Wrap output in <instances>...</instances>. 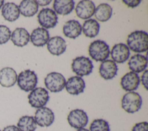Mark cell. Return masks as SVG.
Returning a JSON list of instances; mask_svg holds the SVG:
<instances>
[{
    "instance_id": "6da1fadb",
    "label": "cell",
    "mask_w": 148,
    "mask_h": 131,
    "mask_svg": "<svg viewBox=\"0 0 148 131\" xmlns=\"http://www.w3.org/2000/svg\"><path fill=\"white\" fill-rule=\"evenodd\" d=\"M127 46L135 53H143L148 48V34L143 31L131 32L127 38Z\"/></svg>"
},
{
    "instance_id": "7a4b0ae2",
    "label": "cell",
    "mask_w": 148,
    "mask_h": 131,
    "mask_svg": "<svg viewBox=\"0 0 148 131\" xmlns=\"http://www.w3.org/2000/svg\"><path fill=\"white\" fill-rule=\"evenodd\" d=\"M142 104L140 95L136 92H128L122 98L121 107L128 113L133 114L138 111Z\"/></svg>"
},
{
    "instance_id": "3957f363",
    "label": "cell",
    "mask_w": 148,
    "mask_h": 131,
    "mask_svg": "<svg viewBox=\"0 0 148 131\" xmlns=\"http://www.w3.org/2000/svg\"><path fill=\"white\" fill-rule=\"evenodd\" d=\"M88 53L90 56L95 61L102 62L106 60L109 56V46L105 42L97 40L90 44Z\"/></svg>"
},
{
    "instance_id": "277c9868",
    "label": "cell",
    "mask_w": 148,
    "mask_h": 131,
    "mask_svg": "<svg viewBox=\"0 0 148 131\" xmlns=\"http://www.w3.org/2000/svg\"><path fill=\"white\" fill-rule=\"evenodd\" d=\"M17 85L25 92L32 91L38 83V77L34 71L29 69L21 72L17 76Z\"/></svg>"
},
{
    "instance_id": "5b68a950",
    "label": "cell",
    "mask_w": 148,
    "mask_h": 131,
    "mask_svg": "<svg viewBox=\"0 0 148 131\" xmlns=\"http://www.w3.org/2000/svg\"><path fill=\"white\" fill-rule=\"evenodd\" d=\"M28 102L31 107L39 108L47 104L49 100L48 91L44 88L37 87L34 88L28 96Z\"/></svg>"
},
{
    "instance_id": "8992f818",
    "label": "cell",
    "mask_w": 148,
    "mask_h": 131,
    "mask_svg": "<svg viewBox=\"0 0 148 131\" xmlns=\"http://www.w3.org/2000/svg\"><path fill=\"white\" fill-rule=\"evenodd\" d=\"M71 67L74 73L77 76L82 77L89 75L92 72L94 66L90 58L81 56L73 59Z\"/></svg>"
},
{
    "instance_id": "52a82bcc",
    "label": "cell",
    "mask_w": 148,
    "mask_h": 131,
    "mask_svg": "<svg viewBox=\"0 0 148 131\" xmlns=\"http://www.w3.org/2000/svg\"><path fill=\"white\" fill-rule=\"evenodd\" d=\"M66 80L64 76L58 72H51L45 78L46 88L51 92H58L65 87Z\"/></svg>"
},
{
    "instance_id": "ba28073f",
    "label": "cell",
    "mask_w": 148,
    "mask_h": 131,
    "mask_svg": "<svg viewBox=\"0 0 148 131\" xmlns=\"http://www.w3.org/2000/svg\"><path fill=\"white\" fill-rule=\"evenodd\" d=\"M69 125L77 129L84 128L88 122L87 113L82 109H74L71 111L67 117Z\"/></svg>"
},
{
    "instance_id": "9c48e42d",
    "label": "cell",
    "mask_w": 148,
    "mask_h": 131,
    "mask_svg": "<svg viewBox=\"0 0 148 131\" xmlns=\"http://www.w3.org/2000/svg\"><path fill=\"white\" fill-rule=\"evenodd\" d=\"M40 25L45 29L54 28L58 23V17L56 12L50 8H43L38 15Z\"/></svg>"
},
{
    "instance_id": "30bf717a",
    "label": "cell",
    "mask_w": 148,
    "mask_h": 131,
    "mask_svg": "<svg viewBox=\"0 0 148 131\" xmlns=\"http://www.w3.org/2000/svg\"><path fill=\"white\" fill-rule=\"evenodd\" d=\"M35 121L40 127H49L54 121V114L53 111L46 107L38 108L35 113Z\"/></svg>"
},
{
    "instance_id": "8fae6325",
    "label": "cell",
    "mask_w": 148,
    "mask_h": 131,
    "mask_svg": "<svg viewBox=\"0 0 148 131\" xmlns=\"http://www.w3.org/2000/svg\"><path fill=\"white\" fill-rule=\"evenodd\" d=\"M130 55L128 47L122 43L115 44L111 50V57L114 62L123 63L129 58Z\"/></svg>"
},
{
    "instance_id": "7c38bea8",
    "label": "cell",
    "mask_w": 148,
    "mask_h": 131,
    "mask_svg": "<svg viewBox=\"0 0 148 131\" xmlns=\"http://www.w3.org/2000/svg\"><path fill=\"white\" fill-rule=\"evenodd\" d=\"M95 10V4L90 0L80 1L75 8L77 16L82 19H87L92 17L94 14Z\"/></svg>"
},
{
    "instance_id": "4fadbf2b",
    "label": "cell",
    "mask_w": 148,
    "mask_h": 131,
    "mask_svg": "<svg viewBox=\"0 0 148 131\" xmlns=\"http://www.w3.org/2000/svg\"><path fill=\"white\" fill-rule=\"evenodd\" d=\"M66 91L71 95H78L84 92L86 84L84 80L79 76H72L69 78L65 83Z\"/></svg>"
},
{
    "instance_id": "5bb4252c",
    "label": "cell",
    "mask_w": 148,
    "mask_h": 131,
    "mask_svg": "<svg viewBox=\"0 0 148 131\" xmlns=\"http://www.w3.org/2000/svg\"><path fill=\"white\" fill-rule=\"evenodd\" d=\"M140 84V78L138 74L130 72L124 74L121 78L120 84L122 88L125 91L131 92L136 90Z\"/></svg>"
},
{
    "instance_id": "9a60e30c",
    "label": "cell",
    "mask_w": 148,
    "mask_h": 131,
    "mask_svg": "<svg viewBox=\"0 0 148 131\" xmlns=\"http://www.w3.org/2000/svg\"><path fill=\"white\" fill-rule=\"evenodd\" d=\"M47 48L51 54L58 56L65 51L66 44L62 37L56 36L49 39L47 43Z\"/></svg>"
},
{
    "instance_id": "2e32d148",
    "label": "cell",
    "mask_w": 148,
    "mask_h": 131,
    "mask_svg": "<svg viewBox=\"0 0 148 131\" xmlns=\"http://www.w3.org/2000/svg\"><path fill=\"white\" fill-rule=\"evenodd\" d=\"M118 70L117 66L113 60L106 59L102 61L99 68L100 76L105 80H110L117 75Z\"/></svg>"
},
{
    "instance_id": "e0dca14e",
    "label": "cell",
    "mask_w": 148,
    "mask_h": 131,
    "mask_svg": "<svg viewBox=\"0 0 148 131\" xmlns=\"http://www.w3.org/2000/svg\"><path fill=\"white\" fill-rule=\"evenodd\" d=\"M17 75L12 68L5 67L0 70V84L3 87H13L16 83Z\"/></svg>"
},
{
    "instance_id": "ac0fdd59",
    "label": "cell",
    "mask_w": 148,
    "mask_h": 131,
    "mask_svg": "<svg viewBox=\"0 0 148 131\" xmlns=\"http://www.w3.org/2000/svg\"><path fill=\"white\" fill-rule=\"evenodd\" d=\"M49 31L46 29L40 27L34 29L30 35L31 42L37 47L45 46L49 40Z\"/></svg>"
},
{
    "instance_id": "d6986e66",
    "label": "cell",
    "mask_w": 148,
    "mask_h": 131,
    "mask_svg": "<svg viewBox=\"0 0 148 131\" xmlns=\"http://www.w3.org/2000/svg\"><path fill=\"white\" fill-rule=\"evenodd\" d=\"M128 65L129 69L135 73H140L143 72L147 66V58L139 54L132 56L128 62Z\"/></svg>"
},
{
    "instance_id": "ffe728a7",
    "label": "cell",
    "mask_w": 148,
    "mask_h": 131,
    "mask_svg": "<svg viewBox=\"0 0 148 131\" xmlns=\"http://www.w3.org/2000/svg\"><path fill=\"white\" fill-rule=\"evenodd\" d=\"M10 38L12 42L15 46L23 47L29 42L30 35L25 28H17L13 31Z\"/></svg>"
},
{
    "instance_id": "44dd1931",
    "label": "cell",
    "mask_w": 148,
    "mask_h": 131,
    "mask_svg": "<svg viewBox=\"0 0 148 131\" xmlns=\"http://www.w3.org/2000/svg\"><path fill=\"white\" fill-rule=\"evenodd\" d=\"M64 35L71 39H76L82 33V26L78 21L71 20L65 23L63 26Z\"/></svg>"
},
{
    "instance_id": "7402d4cb",
    "label": "cell",
    "mask_w": 148,
    "mask_h": 131,
    "mask_svg": "<svg viewBox=\"0 0 148 131\" xmlns=\"http://www.w3.org/2000/svg\"><path fill=\"white\" fill-rule=\"evenodd\" d=\"M2 15L3 18L10 22L16 21L20 16L18 6L13 2H7L2 8Z\"/></svg>"
},
{
    "instance_id": "603a6c76",
    "label": "cell",
    "mask_w": 148,
    "mask_h": 131,
    "mask_svg": "<svg viewBox=\"0 0 148 131\" xmlns=\"http://www.w3.org/2000/svg\"><path fill=\"white\" fill-rule=\"evenodd\" d=\"M75 2L72 0H56L53 3L54 12L58 14L68 15L74 9Z\"/></svg>"
},
{
    "instance_id": "cb8c5ba5",
    "label": "cell",
    "mask_w": 148,
    "mask_h": 131,
    "mask_svg": "<svg viewBox=\"0 0 148 131\" xmlns=\"http://www.w3.org/2000/svg\"><path fill=\"white\" fill-rule=\"evenodd\" d=\"M18 9L24 17H32L38 11V5L34 0H24L20 2Z\"/></svg>"
},
{
    "instance_id": "d4e9b609",
    "label": "cell",
    "mask_w": 148,
    "mask_h": 131,
    "mask_svg": "<svg viewBox=\"0 0 148 131\" xmlns=\"http://www.w3.org/2000/svg\"><path fill=\"white\" fill-rule=\"evenodd\" d=\"M99 28L100 25L97 20L88 19L84 22L82 29H83V33L86 36L92 38L98 35Z\"/></svg>"
},
{
    "instance_id": "484cf974",
    "label": "cell",
    "mask_w": 148,
    "mask_h": 131,
    "mask_svg": "<svg viewBox=\"0 0 148 131\" xmlns=\"http://www.w3.org/2000/svg\"><path fill=\"white\" fill-rule=\"evenodd\" d=\"M112 14V8L108 3H103L99 5L95 9L94 15L97 20L101 22L108 21Z\"/></svg>"
},
{
    "instance_id": "4316f807",
    "label": "cell",
    "mask_w": 148,
    "mask_h": 131,
    "mask_svg": "<svg viewBox=\"0 0 148 131\" xmlns=\"http://www.w3.org/2000/svg\"><path fill=\"white\" fill-rule=\"evenodd\" d=\"M17 127L20 131H35L37 124L34 117L24 115L19 119Z\"/></svg>"
},
{
    "instance_id": "83f0119b",
    "label": "cell",
    "mask_w": 148,
    "mask_h": 131,
    "mask_svg": "<svg viewBox=\"0 0 148 131\" xmlns=\"http://www.w3.org/2000/svg\"><path fill=\"white\" fill-rule=\"evenodd\" d=\"M89 131H110V126L106 120L95 119L91 123Z\"/></svg>"
},
{
    "instance_id": "f1b7e54d",
    "label": "cell",
    "mask_w": 148,
    "mask_h": 131,
    "mask_svg": "<svg viewBox=\"0 0 148 131\" xmlns=\"http://www.w3.org/2000/svg\"><path fill=\"white\" fill-rule=\"evenodd\" d=\"M11 31L6 25H0V44H5L10 39Z\"/></svg>"
},
{
    "instance_id": "f546056e",
    "label": "cell",
    "mask_w": 148,
    "mask_h": 131,
    "mask_svg": "<svg viewBox=\"0 0 148 131\" xmlns=\"http://www.w3.org/2000/svg\"><path fill=\"white\" fill-rule=\"evenodd\" d=\"M131 131H148V123L146 121L136 123Z\"/></svg>"
},
{
    "instance_id": "4dcf8cb0",
    "label": "cell",
    "mask_w": 148,
    "mask_h": 131,
    "mask_svg": "<svg viewBox=\"0 0 148 131\" xmlns=\"http://www.w3.org/2000/svg\"><path fill=\"white\" fill-rule=\"evenodd\" d=\"M123 2L128 7L134 8L138 6L141 2L140 0H123Z\"/></svg>"
},
{
    "instance_id": "1f68e13d",
    "label": "cell",
    "mask_w": 148,
    "mask_h": 131,
    "mask_svg": "<svg viewBox=\"0 0 148 131\" xmlns=\"http://www.w3.org/2000/svg\"><path fill=\"white\" fill-rule=\"evenodd\" d=\"M147 74H148V70H146L143 72L141 77L142 84L146 90H147Z\"/></svg>"
},
{
    "instance_id": "d6a6232c",
    "label": "cell",
    "mask_w": 148,
    "mask_h": 131,
    "mask_svg": "<svg viewBox=\"0 0 148 131\" xmlns=\"http://www.w3.org/2000/svg\"><path fill=\"white\" fill-rule=\"evenodd\" d=\"M2 131H20V130L15 125H9L4 128Z\"/></svg>"
},
{
    "instance_id": "836d02e7",
    "label": "cell",
    "mask_w": 148,
    "mask_h": 131,
    "mask_svg": "<svg viewBox=\"0 0 148 131\" xmlns=\"http://www.w3.org/2000/svg\"><path fill=\"white\" fill-rule=\"evenodd\" d=\"M38 5H40L41 6H46V5H49L51 2V1H36Z\"/></svg>"
},
{
    "instance_id": "e575fe53",
    "label": "cell",
    "mask_w": 148,
    "mask_h": 131,
    "mask_svg": "<svg viewBox=\"0 0 148 131\" xmlns=\"http://www.w3.org/2000/svg\"><path fill=\"white\" fill-rule=\"evenodd\" d=\"M76 131H89V130L86 129V128H82V129H77Z\"/></svg>"
},
{
    "instance_id": "d590c367",
    "label": "cell",
    "mask_w": 148,
    "mask_h": 131,
    "mask_svg": "<svg viewBox=\"0 0 148 131\" xmlns=\"http://www.w3.org/2000/svg\"><path fill=\"white\" fill-rule=\"evenodd\" d=\"M3 3H4L3 0H0V8H2V6L3 5Z\"/></svg>"
},
{
    "instance_id": "8d00e7d4",
    "label": "cell",
    "mask_w": 148,
    "mask_h": 131,
    "mask_svg": "<svg viewBox=\"0 0 148 131\" xmlns=\"http://www.w3.org/2000/svg\"><path fill=\"white\" fill-rule=\"evenodd\" d=\"M0 131H1V129H0Z\"/></svg>"
}]
</instances>
